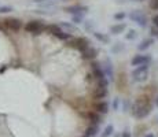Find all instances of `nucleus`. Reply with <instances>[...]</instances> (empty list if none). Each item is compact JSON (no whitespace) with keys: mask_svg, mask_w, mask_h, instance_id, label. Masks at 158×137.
I'll use <instances>...</instances> for the list:
<instances>
[{"mask_svg":"<svg viewBox=\"0 0 158 137\" xmlns=\"http://www.w3.org/2000/svg\"><path fill=\"white\" fill-rule=\"evenodd\" d=\"M151 110H153V106L148 102V99L146 96H142L132 104V115L138 119H143L150 114Z\"/></svg>","mask_w":158,"mask_h":137,"instance_id":"f257e3e1","label":"nucleus"},{"mask_svg":"<svg viewBox=\"0 0 158 137\" xmlns=\"http://www.w3.org/2000/svg\"><path fill=\"white\" fill-rule=\"evenodd\" d=\"M47 25L48 23H45L43 19H30L23 25V30L29 34L39 36L47 32Z\"/></svg>","mask_w":158,"mask_h":137,"instance_id":"f03ea898","label":"nucleus"},{"mask_svg":"<svg viewBox=\"0 0 158 137\" xmlns=\"http://www.w3.org/2000/svg\"><path fill=\"white\" fill-rule=\"evenodd\" d=\"M45 33L54 36L55 38H58V40H60L63 42L70 41L72 37L74 36V34H72V33L66 32L65 29H62V27H60V25H56V23H48V25H47V32H45Z\"/></svg>","mask_w":158,"mask_h":137,"instance_id":"7ed1b4c3","label":"nucleus"},{"mask_svg":"<svg viewBox=\"0 0 158 137\" xmlns=\"http://www.w3.org/2000/svg\"><path fill=\"white\" fill-rule=\"evenodd\" d=\"M66 44H68L70 48H74V50L83 52L85 48L92 45V41H91L88 37H85V36H73L72 40L68 41Z\"/></svg>","mask_w":158,"mask_h":137,"instance_id":"20e7f679","label":"nucleus"},{"mask_svg":"<svg viewBox=\"0 0 158 137\" xmlns=\"http://www.w3.org/2000/svg\"><path fill=\"white\" fill-rule=\"evenodd\" d=\"M2 22V26L6 32H11V33H17L21 29H23V23L19 18H4Z\"/></svg>","mask_w":158,"mask_h":137,"instance_id":"39448f33","label":"nucleus"},{"mask_svg":"<svg viewBox=\"0 0 158 137\" xmlns=\"http://www.w3.org/2000/svg\"><path fill=\"white\" fill-rule=\"evenodd\" d=\"M148 67H150V63H146V65H140L138 67H135L131 73V77L135 82H143L148 78Z\"/></svg>","mask_w":158,"mask_h":137,"instance_id":"423d86ee","label":"nucleus"},{"mask_svg":"<svg viewBox=\"0 0 158 137\" xmlns=\"http://www.w3.org/2000/svg\"><path fill=\"white\" fill-rule=\"evenodd\" d=\"M129 19L133 21L136 25L140 26V27H146V26H147V22H148L147 15H146L142 10H133V11H131V13H129Z\"/></svg>","mask_w":158,"mask_h":137,"instance_id":"0eeeda50","label":"nucleus"},{"mask_svg":"<svg viewBox=\"0 0 158 137\" xmlns=\"http://www.w3.org/2000/svg\"><path fill=\"white\" fill-rule=\"evenodd\" d=\"M88 10H89V7L84 4H72V6L65 7V11L70 15H83V17L88 13Z\"/></svg>","mask_w":158,"mask_h":137,"instance_id":"6e6552de","label":"nucleus"},{"mask_svg":"<svg viewBox=\"0 0 158 137\" xmlns=\"http://www.w3.org/2000/svg\"><path fill=\"white\" fill-rule=\"evenodd\" d=\"M94 111L99 112L102 115H106L109 111H110V104H109L107 100H95L94 103Z\"/></svg>","mask_w":158,"mask_h":137,"instance_id":"1a4fd4ad","label":"nucleus"},{"mask_svg":"<svg viewBox=\"0 0 158 137\" xmlns=\"http://www.w3.org/2000/svg\"><path fill=\"white\" fill-rule=\"evenodd\" d=\"M99 55V50H96L95 47H88L85 50L81 52V58H83L84 60H89V62H92V60H95L96 58H98Z\"/></svg>","mask_w":158,"mask_h":137,"instance_id":"9d476101","label":"nucleus"},{"mask_svg":"<svg viewBox=\"0 0 158 137\" xmlns=\"http://www.w3.org/2000/svg\"><path fill=\"white\" fill-rule=\"evenodd\" d=\"M102 65H103V70H105V74H106V77H107V80L110 82H113L114 81V66H113V63H111V60L109 59V58H106Z\"/></svg>","mask_w":158,"mask_h":137,"instance_id":"9b49d317","label":"nucleus"},{"mask_svg":"<svg viewBox=\"0 0 158 137\" xmlns=\"http://www.w3.org/2000/svg\"><path fill=\"white\" fill-rule=\"evenodd\" d=\"M151 62V58L148 56V55H135V56L132 58V60H131V66H133V67H138V66L140 65H146V63H150Z\"/></svg>","mask_w":158,"mask_h":137,"instance_id":"f8f14e48","label":"nucleus"},{"mask_svg":"<svg viewBox=\"0 0 158 137\" xmlns=\"http://www.w3.org/2000/svg\"><path fill=\"white\" fill-rule=\"evenodd\" d=\"M107 95H109V88L102 87V85H96V88L92 92V97L95 100H103Z\"/></svg>","mask_w":158,"mask_h":137,"instance_id":"ddd939ff","label":"nucleus"},{"mask_svg":"<svg viewBox=\"0 0 158 137\" xmlns=\"http://www.w3.org/2000/svg\"><path fill=\"white\" fill-rule=\"evenodd\" d=\"M94 37L96 38L101 44H110V36L107 34V33H103V32H99V30H94L92 32Z\"/></svg>","mask_w":158,"mask_h":137,"instance_id":"4468645a","label":"nucleus"},{"mask_svg":"<svg viewBox=\"0 0 158 137\" xmlns=\"http://www.w3.org/2000/svg\"><path fill=\"white\" fill-rule=\"evenodd\" d=\"M59 25H60L62 29H65L66 32H69V33H80V29H78L77 25H76V23H73L72 21H70V22L63 21V22H60Z\"/></svg>","mask_w":158,"mask_h":137,"instance_id":"2eb2a0df","label":"nucleus"},{"mask_svg":"<svg viewBox=\"0 0 158 137\" xmlns=\"http://www.w3.org/2000/svg\"><path fill=\"white\" fill-rule=\"evenodd\" d=\"M127 29V23L125 22H117L114 23V25L110 26V33L111 34H121V33H124Z\"/></svg>","mask_w":158,"mask_h":137,"instance_id":"dca6fc26","label":"nucleus"},{"mask_svg":"<svg viewBox=\"0 0 158 137\" xmlns=\"http://www.w3.org/2000/svg\"><path fill=\"white\" fill-rule=\"evenodd\" d=\"M87 117H88V119L91 121L92 125H101L102 119H103V115L99 114V112H96V111H89L87 114Z\"/></svg>","mask_w":158,"mask_h":137,"instance_id":"f3484780","label":"nucleus"},{"mask_svg":"<svg viewBox=\"0 0 158 137\" xmlns=\"http://www.w3.org/2000/svg\"><path fill=\"white\" fill-rule=\"evenodd\" d=\"M154 44V38H144L143 41L140 42V44L138 45V51H140V52H143V51H146V50H148V48L151 47V45Z\"/></svg>","mask_w":158,"mask_h":137,"instance_id":"a211bd4d","label":"nucleus"},{"mask_svg":"<svg viewBox=\"0 0 158 137\" xmlns=\"http://www.w3.org/2000/svg\"><path fill=\"white\" fill-rule=\"evenodd\" d=\"M98 133H99V125H91V126L87 129L84 137H95Z\"/></svg>","mask_w":158,"mask_h":137,"instance_id":"6ab92c4d","label":"nucleus"},{"mask_svg":"<svg viewBox=\"0 0 158 137\" xmlns=\"http://www.w3.org/2000/svg\"><path fill=\"white\" fill-rule=\"evenodd\" d=\"M124 50H125V44L121 41H117L111 45V52L113 54H120V52H123Z\"/></svg>","mask_w":158,"mask_h":137,"instance_id":"aec40b11","label":"nucleus"},{"mask_svg":"<svg viewBox=\"0 0 158 137\" xmlns=\"http://www.w3.org/2000/svg\"><path fill=\"white\" fill-rule=\"evenodd\" d=\"M113 133H114V126H113V125H107V126L103 129L101 137H110Z\"/></svg>","mask_w":158,"mask_h":137,"instance_id":"412c9836","label":"nucleus"},{"mask_svg":"<svg viewBox=\"0 0 158 137\" xmlns=\"http://www.w3.org/2000/svg\"><path fill=\"white\" fill-rule=\"evenodd\" d=\"M125 38L127 40H129V41L136 40V38H138V32H136L135 29H129L128 32H127V34H125Z\"/></svg>","mask_w":158,"mask_h":137,"instance_id":"4be33fe9","label":"nucleus"},{"mask_svg":"<svg viewBox=\"0 0 158 137\" xmlns=\"http://www.w3.org/2000/svg\"><path fill=\"white\" fill-rule=\"evenodd\" d=\"M14 11L13 6H0V15H4V14H10Z\"/></svg>","mask_w":158,"mask_h":137,"instance_id":"5701e85b","label":"nucleus"},{"mask_svg":"<svg viewBox=\"0 0 158 137\" xmlns=\"http://www.w3.org/2000/svg\"><path fill=\"white\" fill-rule=\"evenodd\" d=\"M72 22L76 23V25H80V23L84 22V17L83 15H72Z\"/></svg>","mask_w":158,"mask_h":137,"instance_id":"b1692460","label":"nucleus"},{"mask_svg":"<svg viewBox=\"0 0 158 137\" xmlns=\"http://www.w3.org/2000/svg\"><path fill=\"white\" fill-rule=\"evenodd\" d=\"M125 18H127V14L124 13V11H120V13H115L114 14V19L117 21V22H123Z\"/></svg>","mask_w":158,"mask_h":137,"instance_id":"393cba45","label":"nucleus"},{"mask_svg":"<svg viewBox=\"0 0 158 137\" xmlns=\"http://www.w3.org/2000/svg\"><path fill=\"white\" fill-rule=\"evenodd\" d=\"M83 25H84V29H85L87 32H94V27H92V22H91V21H88V19H84Z\"/></svg>","mask_w":158,"mask_h":137,"instance_id":"a878e982","label":"nucleus"},{"mask_svg":"<svg viewBox=\"0 0 158 137\" xmlns=\"http://www.w3.org/2000/svg\"><path fill=\"white\" fill-rule=\"evenodd\" d=\"M148 7L153 11H158V0H148Z\"/></svg>","mask_w":158,"mask_h":137,"instance_id":"bb28decb","label":"nucleus"},{"mask_svg":"<svg viewBox=\"0 0 158 137\" xmlns=\"http://www.w3.org/2000/svg\"><path fill=\"white\" fill-rule=\"evenodd\" d=\"M150 34L153 36V37H158V27L157 26L153 25V27L150 29Z\"/></svg>","mask_w":158,"mask_h":137,"instance_id":"cd10ccee","label":"nucleus"},{"mask_svg":"<svg viewBox=\"0 0 158 137\" xmlns=\"http://www.w3.org/2000/svg\"><path fill=\"white\" fill-rule=\"evenodd\" d=\"M118 107H120V99H118V97H115L114 102H113V108L115 110V111H117Z\"/></svg>","mask_w":158,"mask_h":137,"instance_id":"c85d7f7f","label":"nucleus"},{"mask_svg":"<svg viewBox=\"0 0 158 137\" xmlns=\"http://www.w3.org/2000/svg\"><path fill=\"white\" fill-rule=\"evenodd\" d=\"M151 22H153V25H154V26H157V27H158V14L154 15L153 19H151Z\"/></svg>","mask_w":158,"mask_h":137,"instance_id":"c756f323","label":"nucleus"},{"mask_svg":"<svg viewBox=\"0 0 158 137\" xmlns=\"http://www.w3.org/2000/svg\"><path fill=\"white\" fill-rule=\"evenodd\" d=\"M123 137H131V133L128 132V130H125V132L123 133Z\"/></svg>","mask_w":158,"mask_h":137,"instance_id":"7c9ffc66","label":"nucleus"},{"mask_svg":"<svg viewBox=\"0 0 158 137\" xmlns=\"http://www.w3.org/2000/svg\"><path fill=\"white\" fill-rule=\"evenodd\" d=\"M33 3H45L47 2V0H32Z\"/></svg>","mask_w":158,"mask_h":137,"instance_id":"2f4dec72","label":"nucleus"},{"mask_svg":"<svg viewBox=\"0 0 158 137\" xmlns=\"http://www.w3.org/2000/svg\"><path fill=\"white\" fill-rule=\"evenodd\" d=\"M129 2H139V3H142V2H144V0H129Z\"/></svg>","mask_w":158,"mask_h":137,"instance_id":"473e14b6","label":"nucleus"},{"mask_svg":"<svg viewBox=\"0 0 158 137\" xmlns=\"http://www.w3.org/2000/svg\"><path fill=\"white\" fill-rule=\"evenodd\" d=\"M156 106H157V107H158V96L156 97Z\"/></svg>","mask_w":158,"mask_h":137,"instance_id":"72a5a7b5","label":"nucleus"},{"mask_svg":"<svg viewBox=\"0 0 158 137\" xmlns=\"http://www.w3.org/2000/svg\"><path fill=\"white\" fill-rule=\"evenodd\" d=\"M144 137H154V135H151V133H150V135H146Z\"/></svg>","mask_w":158,"mask_h":137,"instance_id":"f704fd0d","label":"nucleus"},{"mask_svg":"<svg viewBox=\"0 0 158 137\" xmlns=\"http://www.w3.org/2000/svg\"><path fill=\"white\" fill-rule=\"evenodd\" d=\"M83 137H84V136H83Z\"/></svg>","mask_w":158,"mask_h":137,"instance_id":"c9c22d12","label":"nucleus"}]
</instances>
